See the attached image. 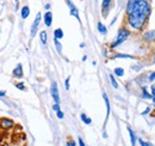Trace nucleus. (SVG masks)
Masks as SVG:
<instances>
[{
	"mask_svg": "<svg viewBox=\"0 0 155 146\" xmlns=\"http://www.w3.org/2000/svg\"><path fill=\"white\" fill-rule=\"evenodd\" d=\"M152 8L147 0H129L127 13L129 25L134 30H141L150 16Z\"/></svg>",
	"mask_w": 155,
	"mask_h": 146,
	"instance_id": "1",
	"label": "nucleus"
},
{
	"mask_svg": "<svg viewBox=\"0 0 155 146\" xmlns=\"http://www.w3.org/2000/svg\"><path fill=\"white\" fill-rule=\"evenodd\" d=\"M130 36V31L128 30V29H120L119 31H118V35H117V38L116 40L111 44V48H116L118 45H120L123 42H125L127 40V38Z\"/></svg>",
	"mask_w": 155,
	"mask_h": 146,
	"instance_id": "2",
	"label": "nucleus"
},
{
	"mask_svg": "<svg viewBox=\"0 0 155 146\" xmlns=\"http://www.w3.org/2000/svg\"><path fill=\"white\" fill-rule=\"evenodd\" d=\"M15 126H16V124H15L13 120L7 119V118L0 119V128H2V129H12Z\"/></svg>",
	"mask_w": 155,
	"mask_h": 146,
	"instance_id": "3",
	"label": "nucleus"
},
{
	"mask_svg": "<svg viewBox=\"0 0 155 146\" xmlns=\"http://www.w3.org/2000/svg\"><path fill=\"white\" fill-rule=\"evenodd\" d=\"M50 93H51V96H53V100L55 101V103H60V94H58V88L56 82H53L51 83Z\"/></svg>",
	"mask_w": 155,
	"mask_h": 146,
	"instance_id": "4",
	"label": "nucleus"
},
{
	"mask_svg": "<svg viewBox=\"0 0 155 146\" xmlns=\"http://www.w3.org/2000/svg\"><path fill=\"white\" fill-rule=\"evenodd\" d=\"M39 21H41V13H37L36 18H35V21L31 26V36L35 37L36 33H37V30H38V26H39Z\"/></svg>",
	"mask_w": 155,
	"mask_h": 146,
	"instance_id": "5",
	"label": "nucleus"
},
{
	"mask_svg": "<svg viewBox=\"0 0 155 146\" xmlns=\"http://www.w3.org/2000/svg\"><path fill=\"white\" fill-rule=\"evenodd\" d=\"M111 1L112 0H103V4H101V10H103V16H107V11L110 8V5H111Z\"/></svg>",
	"mask_w": 155,
	"mask_h": 146,
	"instance_id": "6",
	"label": "nucleus"
},
{
	"mask_svg": "<svg viewBox=\"0 0 155 146\" xmlns=\"http://www.w3.org/2000/svg\"><path fill=\"white\" fill-rule=\"evenodd\" d=\"M128 132H129V135H130V143H131V146H136L137 137H136L135 132L133 131V128L130 127V126H128Z\"/></svg>",
	"mask_w": 155,
	"mask_h": 146,
	"instance_id": "7",
	"label": "nucleus"
},
{
	"mask_svg": "<svg viewBox=\"0 0 155 146\" xmlns=\"http://www.w3.org/2000/svg\"><path fill=\"white\" fill-rule=\"evenodd\" d=\"M13 76L17 77V78H21L23 77V67H21V64H18L13 69Z\"/></svg>",
	"mask_w": 155,
	"mask_h": 146,
	"instance_id": "8",
	"label": "nucleus"
},
{
	"mask_svg": "<svg viewBox=\"0 0 155 146\" xmlns=\"http://www.w3.org/2000/svg\"><path fill=\"white\" fill-rule=\"evenodd\" d=\"M103 97H104V101H105V105H106V121H107V118L110 115V112H111V106H110V101H109V97L107 95L104 93L103 94Z\"/></svg>",
	"mask_w": 155,
	"mask_h": 146,
	"instance_id": "9",
	"label": "nucleus"
},
{
	"mask_svg": "<svg viewBox=\"0 0 155 146\" xmlns=\"http://www.w3.org/2000/svg\"><path fill=\"white\" fill-rule=\"evenodd\" d=\"M67 2H68V6H69V8H71V14H72V16H74L78 20H80V18H79V11L75 8V6H74L69 0H68Z\"/></svg>",
	"mask_w": 155,
	"mask_h": 146,
	"instance_id": "10",
	"label": "nucleus"
},
{
	"mask_svg": "<svg viewBox=\"0 0 155 146\" xmlns=\"http://www.w3.org/2000/svg\"><path fill=\"white\" fill-rule=\"evenodd\" d=\"M51 23H53V13L48 11V12L44 14V24H45L47 26H50Z\"/></svg>",
	"mask_w": 155,
	"mask_h": 146,
	"instance_id": "11",
	"label": "nucleus"
},
{
	"mask_svg": "<svg viewBox=\"0 0 155 146\" xmlns=\"http://www.w3.org/2000/svg\"><path fill=\"white\" fill-rule=\"evenodd\" d=\"M29 14H30V8H29L28 6H24V7L21 8V18L26 19L29 17Z\"/></svg>",
	"mask_w": 155,
	"mask_h": 146,
	"instance_id": "12",
	"label": "nucleus"
},
{
	"mask_svg": "<svg viewBox=\"0 0 155 146\" xmlns=\"http://www.w3.org/2000/svg\"><path fill=\"white\" fill-rule=\"evenodd\" d=\"M98 31L101 33V35H106L107 33V29L105 27V25L103 23H98Z\"/></svg>",
	"mask_w": 155,
	"mask_h": 146,
	"instance_id": "13",
	"label": "nucleus"
},
{
	"mask_svg": "<svg viewBox=\"0 0 155 146\" xmlns=\"http://www.w3.org/2000/svg\"><path fill=\"white\" fill-rule=\"evenodd\" d=\"M144 39L149 40V42H155V31H150L148 33L144 35Z\"/></svg>",
	"mask_w": 155,
	"mask_h": 146,
	"instance_id": "14",
	"label": "nucleus"
},
{
	"mask_svg": "<svg viewBox=\"0 0 155 146\" xmlns=\"http://www.w3.org/2000/svg\"><path fill=\"white\" fill-rule=\"evenodd\" d=\"M54 38H56V39H61V38H63V31H62V29H56L55 31H54Z\"/></svg>",
	"mask_w": 155,
	"mask_h": 146,
	"instance_id": "15",
	"label": "nucleus"
},
{
	"mask_svg": "<svg viewBox=\"0 0 155 146\" xmlns=\"http://www.w3.org/2000/svg\"><path fill=\"white\" fill-rule=\"evenodd\" d=\"M80 118H81V120H82L86 125H91V124H92V120H91V119H90L85 113H82V114L80 115Z\"/></svg>",
	"mask_w": 155,
	"mask_h": 146,
	"instance_id": "16",
	"label": "nucleus"
},
{
	"mask_svg": "<svg viewBox=\"0 0 155 146\" xmlns=\"http://www.w3.org/2000/svg\"><path fill=\"white\" fill-rule=\"evenodd\" d=\"M39 38H41V42H42L43 44H47L48 35H47V32H45V31H42V32L39 33Z\"/></svg>",
	"mask_w": 155,
	"mask_h": 146,
	"instance_id": "17",
	"label": "nucleus"
},
{
	"mask_svg": "<svg viewBox=\"0 0 155 146\" xmlns=\"http://www.w3.org/2000/svg\"><path fill=\"white\" fill-rule=\"evenodd\" d=\"M54 43H55V48H56L58 52V54H61V52H62V45H61L60 40H58V39H56V38H54Z\"/></svg>",
	"mask_w": 155,
	"mask_h": 146,
	"instance_id": "18",
	"label": "nucleus"
},
{
	"mask_svg": "<svg viewBox=\"0 0 155 146\" xmlns=\"http://www.w3.org/2000/svg\"><path fill=\"white\" fill-rule=\"evenodd\" d=\"M110 81H111V84H112V87H114L115 89H118V87H119V86H118V83H117L116 78H115V76H114L112 74L110 75Z\"/></svg>",
	"mask_w": 155,
	"mask_h": 146,
	"instance_id": "19",
	"label": "nucleus"
},
{
	"mask_svg": "<svg viewBox=\"0 0 155 146\" xmlns=\"http://www.w3.org/2000/svg\"><path fill=\"white\" fill-rule=\"evenodd\" d=\"M137 140H138V143H140V145L141 146H153L152 143L146 141V140H143V139H141V138H137Z\"/></svg>",
	"mask_w": 155,
	"mask_h": 146,
	"instance_id": "20",
	"label": "nucleus"
},
{
	"mask_svg": "<svg viewBox=\"0 0 155 146\" xmlns=\"http://www.w3.org/2000/svg\"><path fill=\"white\" fill-rule=\"evenodd\" d=\"M114 74L117 75V76H123V75H124V69H123V68H116V69L114 70Z\"/></svg>",
	"mask_w": 155,
	"mask_h": 146,
	"instance_id": "21",
	"label": "nucleus"
},
{
	"mask_svg": "<svg viewBox=\"0 0 155 146\" xmlns=\"http://www.w3.org/2000/svg\"><path fill=\"white\" fill-rule=\"evenodd\" d=\"M142 91H143V99H152V97H153V96H152V94H149V93H148L147 88H143Z\"/></svg>",
	"mask_w": 155,
	"mask_h": 146,
	"instance_id": "22",
	"label": "nucleus"
},
{
	"mask_svg": "<svg viewBox=\"0 0 155 146\" xmlns=\"http://www.w3.org/2000/svg\"><path fill=\"white\" fill-rule=\"evenodd\" d=\"M66 146H77V143L73 139H68V141L66 143Z\"/></svg>",
	"mask_w": 155,
	"mask_h": 146,
	"instance_id": "23",
	"label": "nucleus"
},
{
	"mask_svg": "<svg viewBox=\"0 0 155 146\" xmlns=\"http://www.w3.org/2000/svg\"><path fill=\"white\" fill-rule=\"evenodd\" d=\"M115 58H134L133 56H129V55H116Z\"/></svg>",
	"mask_w": 155,
	"mask_h": 146,
	"instance_id": "24",
	"label": "nucleus"
},
{
	"mask_svg": "<svg viewBox=\"0 0 155 146\" xmlns=\"http://www.w3.org/2000/svg\"><path fill=\"white\" fill-rule=\"evenodd\" d=\"M78 143H79V146H86L85 141L82 140V138H81V137H78Z\"/></svg>",
	"mask_w": 155,
	"mask_h": 146,
	"instance_id": "25",
	"label": "nucleus"
},
{
	"mask_svg": "<svg viewBox=\"0 0 155 146\" xmlns=\"http://www.w3.org/2000/svg\"><path fill=\"white\" fill-rule=\"evenodd\" d=\"M16 87H17V88H19V89H21V90H24V89H25V86H24V83H23V82L17 83V84H16Z\"/></svg>",
	"mask_w": 155,
	"mask_h": 146,
	"instance_id": "26",
	"label": "nucleus"
},
{
	"mask_svg": "<svg viewBox=\"0 0 155 146\" xmlns=\"http://www.w3.org/2000/svg\"><path fill=\"white\" fill-rule=\"evenodd\" d=\"M56 115H58V119H63V116H64L63 112H61V110H58V112H56Z\"/></svg>",
	"mask_w": 155,
	"mask_h": 146,
	"instance_id": "27",
	"label": "nucleus"
},
{
	"mask_svg": "<svg viewBox=\"0 0 155 146\" xmlns=\"http://www.w3.org/2000/svg\"><path fill=\"white\" fill-rule=\"evenodd\" d=\"M69 80H71V77H67V78H66V81H64L66 89H69Z\"/></svg>",
	"mask_w": 155,
	"mask_h": 146,
	"instance_id": "28",
	"label": "nucleus"
},
{
	"mask_svg": "<svg viewBox=\"0 0 155 146\" xmlns=\"http://www.w3.org/2000/svg\"><path fill=\"white\" fill-rule=\"evenodd\" d=\"M148 80L152 82V81H155V71L154 73H152L150 75H149V77H148Z\"/></svg>",
	"mask_w": 155,
	"mask_h": 146,
	"instance_id": "29",
	"label": "nucleus"
},
{
	"mask_svg": "<svg viewBox=\"0 0 155 146\" xmlns=\"http://www.w3.org/2000/svg\"><path fill=\"white\" fill-rule=\"evenodd\" d=\"M53 110H55V112H58V110H60V103H55V105L53 106Z\"/></svg>",
	"mask_w": 155,
	"mask_h": 146,
	"instance_id": "30",
	"label": "nucleus"
},
{
	"mask_svg": "<svg viewBox=\"0 0 155 146\" xmlns=\"http://www.w3.org/2000/svg\"><path fill=\"white\" fill-rule=\"evenodd\" d=\"M150 91H152V96H155V84H152Z\"/></svg>",
	"mask_w": 155,
	"mask_h": 146,
	"instance_id": "31",
	"label": "nucleus"
},
{
	"mask_svg": "<svg viewBox=\"0 0 155 146\" xmlns=\"http://www.w3.org/2000/svg\"><path fill=\"white\" fill-rule=\"evenodd\" d=\"M149 112H150V108H149V107H148V108H146V110H144V112H143V113H142V115H146V114H148V113H149Z\"/></svg>",
	"mask_w": 155,
	"mask_h": 146,
	"instance_id": "32",
	"label": "nucleus"
},
{
	"mask_svg": "<svg viewBox=\"0 0 155 146\" xmlns=\"http://www.w3.org/2000/svg\"><path fill=\"white\" fill-rule=\"evenodd\" d=\"M5 95H6V91H0V97H2Z\"/></svg>",
	"mask_w": 155,
	"mask_h": 146,
	"instance_id": "33",
	"label": "nucleus"
},
{
	"mask_svg": "<svg viewBox=\"0 0 155 146\" xmlns=\"http://www.w3.org/2000/svg\"><path fill=\"white\" fill-rule=\"evenodd\" d=\"M49 8H50V5H49V4H48V5H45V10H49Z\"/></svg>",
	"mask_w": 155,
	"mask_h": 146,
	"instance_id": "34",
	"label": "nucleus"
},
{
	"mask_svg": "<svg viewBox=\"0 0 155 146\" xmlns=\"http://www.w3.org/2000/svg\"><path fill=\"white\" fill-rule=\"evenodd\" d=\"M152 100H153V103H154V107H155V96H153V97H152Z\"/></svg>",
	"mask_w": 155,
	"mask_h": 146,
	"instance_id": "35",
	"label": "nucleus"
},
{
	"mask_svg": "<svg viewBox=\"0 0 155 146\" xmlns=\"http://www.w3.org/2000/svg\"><path fill=\"white\" fill-rule=\"evenodd\" d=\"M154 62H155V57H154Z\"/></svg>",
	"mask_w": 155,
	"mask_h": 146,
	"instance_id": "36",
	"label": "nucleus"
}]
</instances>
